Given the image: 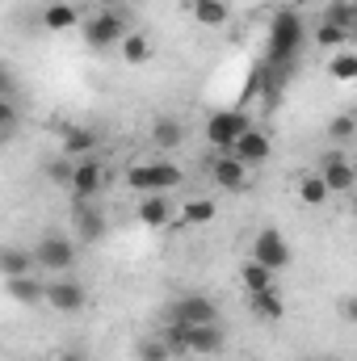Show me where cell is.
Here are the masks:
<instances>
[{
  "instance_id": "obj_11",
  "label": "cell",
  "mask_w": 357,
  "mask_h": 361,
  "mask_svg": "<svg viewBox=\"0 0 357 361\" xmlns=\"http://www.w3.org/2000/svg\"><path fill=\"white\" fill-rule=\"evenodd\" d=\"M210 177H214L219 189H231V193H236V189H244V185H248V164H244L240 156H231V152H227V156H214Z\"/></svg>"
},
{
  "instance_id": "obj_16",
  "label": "cell",
  "mask_w": 357,
  "mask_h": 361,
  "mask_svg": "<svg viewBox=\"0 0 357 361\" xmlns=\"http://www.w3.org/2000/svg\"><path fill=\"white\" fill-rule=\"evenodd\" d=\"M189 17L206 30H219V25H227L231 8H227V0H189Z\"/></svg>"
},
{
  "instance_id": "obj_12",
  "label": "cell",
  "mask_w": 357,
  "mask_h": 361,
  "mask_svg": "<svg viewBox=\"0 0 357 361\" xmlns=\"http://www.w3.org/2000/svg\"><path fill=\"white\" fill-rule=\"evenodd\" d=\"M72 223H76V240H80V244H97V240L105 235V214H101L92 202H76Z\"/></svg>"
},
{
  "instance_id": "obj_33",
  "label": "cell",
  "mask_w": 357,
  "mask_h": 361,
  "mask_svg": "<svg viewBox=\"0 0 357 361\" xmlns=\"http://www.w3.org/2000/svg\"><path fill=\"white\" fill-rule=\"evenodd\" d=\"M341 315H345V319H349V324L357 328V294H349V298L341 302Z\"/></svg>"
},
{
  "instance_id": "obj_22",
  "label": "cell",
  "mask_w": 357,
  "mask_h": 361,
  "mask_svg": "<svg viewBox=\"0 0 357 361\" xmlns=\"http://www.w3.org/2000/svg\"><path fill=\"white\" fill-rule=\"evenodd\" d=\"M152 143L160 147V152H173L185 143V126H181L177 118H160L156 126H152Z\"/></svg>"
},
{
  "instance_id": "obj_6",
  "label": "cell",
  "mask_w": 357,
  "mask_h": 361,
  "mask_svg": "<svg viewBox=\"0 0 357 361\" xmlns=\"http://www.w3.org/2000/svg\"><path fill=\"white\" fill-rule=\"evenodd\" d=\"M248 261H257V265H265V269L282 273L286 265H290V244H286V235H282L277 227H261V231L253 235Z\"/></svg>"
},
{
  "instance_id": "obj_2",
  "label": "cell",
  "mask_w": 357,
  "mask_h": 361,
  "mask_svg": "<svg viewBox=\"0 0 357 361\" xmlns=\"http://www.w3.org/2000/svg\"><path fill=\"white\" fill-rule=\"evenodd\" d=\"M185 173H181L173 160H135L131 169H126V185L135 189V193H143V197H152V193H169V189H177Z\"/></svg>"
},
{
  "instance_id": "obj_19",
  "label": "cell",
  "mask_w": 357,
  "mask_h": 361,
  "mask_svg": "<svg viewBox=\"0 0 357 361\" xmlns=\"http://www.w3.org/2000/svg\"><path fill=\"white\" fill-rule=\"evenodd\" d=\"M248 311L261 319V324H277L286 315V302L277 290H261V294H248Z\"/></svg>"
},
{
  "instance_id": "obj_17",
  "label": "cell",
  "mask_w": 357,
  "mask_h": 361,
  "mask_svg": "<svg viewBox=\"0 0 357 361\" xmlns=\"http://www.w3.org/2000/svg\"><path fill=\"white\" fill-rule=\"evenodd\" d=\"M97 147V135L89 126H59V152L63 156H89Z\"/></svg>"
},
{
  "instance_id": "obj_37",
  "label": "cell",
  "mask_w": 357,
  "mask_h": 361,
  "mask_svg": "<svg viewBox=\"0 0 357 361\" xmlns=\"http://www.w3.org/2000/svg\"><path fill=\"white\" fill-rule=\"evenodd\" d=\"M353 214H357V197H353Z\"/></svg>"
},
{
  "instance_id": "obj_4",
  "label": "cell",
  "mask_w": 357,
  "mask_h": 361,
  "mask_svg": "<svg viewBox=\"0 0 357 361\" xmlns=\"http://www.w3.org/2000/svg\"><path fill=\"white\" fill-rule=\"evenodd\" d=\"M164 324H181V328H198V324H219V302L210 294H181L169 302Z\"/></svg>"
},
{
  "instance_id": "obj_31",
  "label": "cell",
  "mask_w": 357,
  "mask_h": 361,
  "mask_svg": "<svg viewBox=\"0 0 357 361\" xmlns=\"http://www.w3.org/2000/svg\"><path fill=\"white\" fill-rule=\"evenodd\" d=\"M328 139L332 143H349V139H357V114L349 109V114H337L332 122H328Z\"/></svg>"
},
{
  "instance_id": "obj_23",
  "label": "cell",
  "mask_w": 357,
  "mask_h": 361,
  "mask_svg": "<svg viewBox=\"0 0 357 361\" xmlns=\"http://www.w3.org/2000/svg\"><path fill=\"white\" fill-rule=\"evenodd\" d=\"M34 248L25 252V248H4L0 252V269H4V277H25V273H34Z\"/></svg>"
},
{
  "instance_id": "obj_26",
  "label": "cell",
  "mask_w": 357,
  "mask_h": 361,
  "mask_svg": "<svg viewBox=\"0 0 357 361\" xmlns=\"http://www.w3.org/2000/svg\"><path fill=\"white\" fill-rule=\"evenodd\" d=\"M122 59H126L131 68L147 63V59H152V38H147V34H126V38H122Z\"/></svg>"
},
{
  "instance_id": "obj_18",
  "label": "cell",
  "mask_w": 357,
  "mask_h": 361,
  "mask_svg": "<svg viewBox=\"0 0 357 361\" xmlns=\"http://www.w3.org/2000/svg\"><path fill=\"white\" fill-rule=\"evenodd\" d=\"M4 290H8L17 302H25V307L47 302V281H34V273H25V277H4Z\"/></svg>"
},
{
  "instance_id": "obj_13",
  "label": "cell",
  "mask_w": 357,
  "mask_h": 361,
  "mask_svg": "<svg viewBox=\"0 0 357 361\" xmlns=\"http://www.w3.org/2000/svg\"><path fill=\"white\" fill-rule=\"evenodd\" d=\"M231 156H240L248 169H257V164H265L269 156H273V139H269L265 130H257V126H253V130L236 143V152H231Z\"/></svg>"
},
{
  "instance_id": "obj_30",
  "label": "cell",
  "mask_w": 357,
  "mask_h": 361,
  "mask_svg": "<svg viewBox=\"0 0 357 361\" xmlns=\"http://www.w3.org/2000/svg\"><path fill=\"white\" fill-rule=\"evenodd\" d=\"M328 76H332V80H341V85L357 80V55H353V51H337V55L328 59Z\"/></svg>"
},
{
  "instance_id": "obj_14",
  "label": "cell",
  "mask_w": 357,
  "mask_h": 361,
  "mask_svg": "<svg viewBox=\"0 0 357 361\" xmlns=\"http://www.w3.org/2000/svg\"><path fill=\"white\" fill-rule=\"evenodd\" d=\"M135 214H139V223H143V227H169L177 210L169 206V193H152V197H143V202H139V210H135Z\"/></svg>"
},
{
  "instance_id": "obj_25",
  "label": "cell",
  "mask_w": 357,
  "mask_h": 361,
  "mask_svg": "<svg viewBox=\"0 0 357 361\" xmlns=\"http://www.w3.org/2000/svg\"><path fill=\"white\" fill-rule=\"evenodd\" d=\"M328 197H332V189L324 185V177H320V173H311V177L298 180V202H303V206H324Z\"/></svg>"
},
{
  "instance_id": "obj_3",
  "label": "cell",
  "mask_w": 357,
  "mask_h": 361,
  "mask_svg": "<svg viewBox=\"0 0 357 361\" xmlns=\"http://www.w3.org/2000/svg\"><path fill=\"white\" fill-rule=\"evenodd\" d=\"M248 130H253V118H248L244 109H219V114L206 118V143H210L219 156L236 152V143H240Z\"/></svg>"
},
{
  "instance_id": "obj_1",
  "label": "cell",
  "mask_w": 357,
  "mask_h": 361,
  "mask_svg": "<svg viewBox=\"0 0 357 361\" xmlns=\"http://www.w3.org/2000/svg\"><path fill=\"white\" fill-rule=\"evenodd\" d=\"M169 345H173V353L177 357H214V353H223V328L219 324H198V328H181V324H164V332H160Z\"/></svg>"
},
{
  "instance_id": "obj_10",
  "label": "cell",
  "mask_w": 357,
  "mask_h": 361,
  "mask_svg": "<svg viewBox=\"0 0 357 361\" xmlns=\"http://www.w3.org/2000/svg\"><path fill=\"white\" fill-rule=\"evenodd\" d=\"M68 189H72V197H76V202H97V197H101V189H105V169H101L97 160L85 156V160L76 164V177H72Z\"/></svg>"
},
{
  "instance_id": "obj_35",
  "label": "cell",
  "mask_w": 357,
  "mask_h": 361,
  "mask_svg": "<svg viewBox=\"0 0 357 361\" xmlns=\"http://www.w3.org/2000/svg\"><path fill=\"white\" fill-rule=\"evenodd\" d=\"M59 361H85V357L80 353H68V357H59Z\"/></svg>"
},
{
  "instance_id": "obj_9",
  "label": "cell",
  "mask_w": 357,
  "mask_h": 361,
  "mask_svg": "<svg viewBox=\"0 0 357 361\" xmlns=\"http://www.w3.org/2000/svg\"><path fill=\"white\" fill-rule=\"evenodd\" d=\"M320 177L332 193H353L357 189V164L345 156V152H328L324 164H320Z\"/></svg>"
},
{
  "instance_id": "obj_15",
  "label": "cell",
  "mask_w": 357,
  "mask_h": 361,
  "mask_svg": "<svg viewBox=\"0 0 357 361\" xmlns=\"http://www.w3.org/2000/svg\"><path fill=\"white\" fill-rule=\"evenodd\" d=\"M42 25H47L51 34L76 30V25H80V8H76V4H68V0H55V4H47V8H42Z\"/></svg>"
},
{
  "instance_id": "obj_38",
  "label": "cell",
  "mask_w": 357,
  "mask_h": 361,
  "mask_svg": "<svg viewBox=\"0 0 357 361\" xmlns=\"http://www.w3.org/2000/svg\"><path fill=\"white\" fill-rule=\"evenodd\" d=\"M353 38H357V30H353Z\"/></svg>"
},
{
  "instance_id": "obj_8",
  "label": "cell",
  "mask_w": 357,
  "mask_h": 361,
  "mask_svg": "<svg viewBox=\"0 0 357 361\" xmlns=\"http://www.w3.org/2000/svg\"><path fill=\"white\" fill-rule=\"evenodd\" d=\"M131 30H126V21H122V13H92L89 21H85V42L89 47H122V38H126Z\"/></svg>"
},
{
  "instance_id": "obj_24",
  "label": "cell",
  "mask_w": 357,
  "mask_h": 361,
  "mask_svg": "<svg viewBox=\"0 0 357 361\" xmlns=\"http://www.w3.org/2000/svg\"><path fill=\"white\" fill-rule=\"evenodd\" d=\"M273 277H277L273 269L257 265V261H248V265L240 269V286H244L248 294H261V290H273Z\"/></svg>"
},
{
  "instance_id": "obj_5",
  "label": "cell",
  "mask_w": 357,
  "mask_h": 361,
  "mask_svg": "<svg viewBox=\"0 0 357 361\" xmlns=\"http://www.w3.org/2000/svg\"><path fill=\"white\" fill-rule=\"evenodd\" d=\"M34 261H38V269L55 273V277H68V273L76 269V240H68V235H42L34 244Z\"/></svg>"
},
{
  "instance_id": "obj_34",
  "label": "cell",
  "mask_w": 357,
  "mask_h": 361,
  "mask_svg": "<svg viewBox=\"0 0 357 361\" xmlns=\"http://www.w3.org/2000/svg\"><path fill=\"white\" fill-rule=\"evenodd\" d=\"M282 4H286V8H303L307 0H282Z\"/></svg>"
},
{
  "instance_id": "obj_20",
  "label": "cell",
  "mask_w": 357,
  "mask_h": 361,
  "mask_svg": "<svg viewBox=\"0 0 357 361\" xmlns=\"http://www.w3.org/2000/svg\"><path fill=\"white\" fill-rule=\"evenodd\" d=\"M311 38H315V47H324V51H332V55H337V51H345V42L353 38V30H345V25H337V21H324V17H320V25H315V34H311Z\"/></svg>"
},
{
  "instance_id": "obj_21",
  "label": "cell",
  "mask_w": 357,
  "mask_h": 361,
  "mask_svg": "<svg viewBox=\"0 0 357 361\" xmlns=\"http://www.w3.org/2000/svg\"><path fill=\"white\" fill-rule=\"evenodd\" d=\"M177 214H181V223H185V227H206V223H214L219 206H214L210 197H189Z\"/></svg>"
},
{
  "instance_id": "obj_36",
  "label": "cell",
  "mask_w": 357,
  "mask_h": 361,
  "mask_svg": "<svg viewBox=\"0 0 357 361\" xmlns=\"http://www.w3.org/2000/svg\"><path fill=\"white\" fill-rule=\"evenodd\" d=\"M303 361H332V357H303Z\"/></svg>"
},
{
  "instance_id": "obj_32",
  "label": "cell",
  "mask_w": 357,
  "mask_h": 361,
  "mask_svg": "<svg viewBox=\"0 0 357 361\" xmlns=\"http://www.w3.org/2000/svg\"><path fill=\"white\" fill-rule=\"evenodd\" d=\"M13 130H17V109H13V101L4 97V101H0V143H8Z\"/></svg>"
},
{
  "instance_id": "obj_7",
  "label": "cell",
  "mask_w": 357,
  "mask_h": 361,
  "mask_svg": "<svg viewBox=\"0 0 357 361\" xmlns=\"http://www.w3.org/2000/svg\"><path fill=\"white\" fill-rule=\"evenodd\" d=\"M85 302H89V294H85V286H80L72 273L47 281V307H51V311H59V315H80Z\"/></svg>"
},
{
  "instance_id": "obj_27",
  "label": "cell",
  "mask_w": 357,
  "mask_h": 361,
  "mask_svg": "<svg viewBox=\"0 0 357 361\" xmlns=\"http://www.w3.org/2000/svg\"><path fill=\"white\" fill-rule=\"evenodd\" d=\"M324 21H337L345 30H357V0H328L324 4Z\"/></svg>"
},
{
  "instance_id": "obj_28",
  "label": "cell",
  "mask_w": 357,
  "mask_h": 361,
  "mask_svg": "<svg viewBox=\"0 0 357 361\" xmlns=\"http://www.w3.org/2000/svg\"><path fill=\"white\" fill-rule=\"evenodd\" d=\"M135 357L139 361H173L177 353H173V345H169L164 336H147V341L135 345Z\"/></svg>"
},
{
  "instance_id": "obj_29",
  "label": "cell",
  "mask_w": 357,
  "mask_h": 361,
  "mask_svg": "<svg viewBox=\"0 0 357 361\" xmlns=\"http://www.w3.org/2000/svg\"><path fill=\"white\" fill-rule=\"evenodd\" d=\"M42 177L51 180V185H72V177H76V164H72V156H55V160H47L42 164Z\"/></svg>"
}]
</instances>
